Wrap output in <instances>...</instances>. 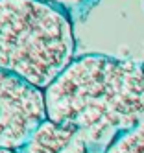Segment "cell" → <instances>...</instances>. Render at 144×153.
I'll return each mask as SVG.
<instances>
[{"label": "cell", "instance_id": "obj_6", "mask_svg": "<svg viewBox=\"0 0 144 153\" xmlns=\"http://www.w3.org/2000/svg\"><path fill=\"white\" fill-rule=\"evenodd\" d=\"M41 2H46L59 9H74V7H80L81 4H85V0H41Z\"/></svg>", "mask_w": 144, "mask_h": 153}, {"label": "cell", "instance_id": "obj_4", "mask_svg": "<svg viewBox=\"0 0 144 153\" xmlns=\"http://www.w3.org/2000/svg\"><path fill=\"white\" fill-rule=\"evenodd\" d=\"M19 153H89V149L74 129L46 118Z\"/></svg>", "mask_w": 144, "mask_h": 153}, {"label": "cell", "instance_id": "obj_5", "mask_svg": "<svg viewBox=\"0 0 144 153\" xmlns=\"http://www.w3.org/2000/svg\"><path fill=\"white\" fill-rule=\"evenodd\" d=\"M105 153H144V124L116 138Z\"/></svg>", "mask_w": 144, "mask_h": 153}, {"label": "cell", "instance_id": "obj_7", "mask_svg": "<svg viewBox=\"0 0 144 153\" xmlns=\"http://www.w3.org/2000/svg\"><path fill=\"white\" fill-rule=\"evenodd\" d=\"M0 153H15V151H4V149H0Z\"/></svg>", "mask_w": 144, "mask_h": 153}, {"label": "cell", "instance_id": "obj_2", "mask_svg": "<svg viewBox=\"0 0 144 153\" xmlns=\"http://www.w3.org/2000/svg\"><path fill=\"white\" fill-rule=\"evenodd\" d=\"M69 15L41 0H0V68L46 91L76 59Z\"/></svg>", "mask_w": 144, "mask_h": 153}, {"label": "cell", "instance_id": "obj_3", "mask_svg": "<svg viewBox=\"0 0 144 153\" xmlns=\"http://www.w3.org/2000/svg\"><path fill=\"white\" fill-rule=\"evenodd\" d=\"M46 118L44 91L0 68V149L19 153Z\"/></svg>", "mask_w": 144, "mask_h": 153}, {"label": "cell", "instance_id": "obj_8", "mask_svg": "<svg viewBox=\"0 0 144 153\" xmlns=\"http://www.w3.org/2000/svg\"><path fill=\"white\" fill-rule=\"evenodd\" d=\"M142 67H144V61H142Z\"/></svg>", "mask_w": 144, "mask_h": 153}, {"label": "cell", "instance_id": "obj_1", "mask_svg": "<svg viewBox=\"0 0 144 153\" xmlns=\"http://www.w3.org/2000/svg\"><path fill=\"white\" fill-rule=\"evenodd\" d=\"M46 116L80 135L89 153H105L144 124V67L104 53L76 57L44 91Z\"/></svg>", "mask_w": 144, "mask_h": 153}]
</instances>
